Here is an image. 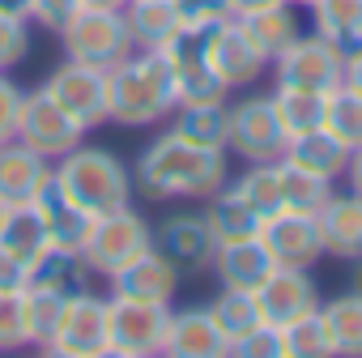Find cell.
<instances>
[{
  "label": "cell",
  "mask_w": 362,
  "mask_h": 358,
  "mask_svg": "<svg viewBox=\"0 0 362 358\" xmlns=\"http://www.w3.org/2000/svg\"><path fill=\"white\" fill-rule=\"evenodd\" d=\"M132 184H141V192L153 201H170V197H205L209 201L218 188H226V149L192 145L166 128L141 149Z\"/></svg>",
  "instance_id": "1"
},
{
  "label": "cell",
  "mask_w": 362,
  "mask_h": 358,
  "mask_svg": "<svg viewBox=\"0 0 362 358\" xmlns=\"http://www.w3.org/2000/svg\"><path fill=\"white\" fill-rule=\"evenodd\" d=\"M175 111V73L166 52H132L107 69V120L124 128H149Z\"/></svg>",
  "instance_id": "2"
},
{
  "label": "cell",
  "mask_w": 362,
  "mask_h": 358,
  "mask_svg": "<svg viewBox=\"0 0 362 358\" xmlns=\"http://www.w3.org/2000/svg\"><path fill=\"white\" fill-rule=\"evenodd\" d=\"M52 179L69 201H77L94 218L132 205V171L111 149H98V145H86V141L77 149H69L64 158H56Z\"/></svg>",
  "instance_id": "3"
},
{
  "label": "cell",
  "mask_w": 362,
  "mask_h": 358,
  "mask_svg": "<svg viewBox=\"0 0 362 358\" xmlns=\"http://www.w3.org/2000/svg\"><path fill=\"white\" fill-rule=\"evenodd\" d=\"M43 354L56 358H111V294H69L60 324Z\"/></svg>",
  "instance_id": "4"
},
{
  "label": "cell",
  "mask_w": 362,
  "mask_h": 358,
  "mask_svg": "<svg viewBox=\"0 0 362 358\" xmlns=\"http://www.w3.org/2000/svg\"><path fill=\"white\" fill-rule=\"evenodd\" d=\"M56 35L64 43V56L98 64V69H111L136 52L124 9H77Z\"/></svg>",
  "instance_id": "5"
},
{
  "label": "cell",
  "mask_w": 362,
  "mask_h": 358,
  "mask_svg": "<svg viewBox=\"0 0 362 358\" xmlns=\"http://www.w3.org/2000/svg\"><path fill=\"white\" fill-rule=\"evenodd\" d=\"M290 145V132L273 107V94H247L230 103L226 120V154H239L243 162H273Z\"/></svg>",
  "instance_id": "6"
},
{
  "label": "cell",
  "mask_w": 362,
  "mask_h": 358,
  "mask_svg": "<svg viewBox=\"0 0 362 358\" xmlns=\"http://www.w3.org/2000/svg\"><path fill=\"white\" fill-rule=\"evenodd\" d=\"M149 248H153V226L132 205H124V209H111V214L94 218V231H90L81 256L94 269V277H111Z\"/></svg>",
  "instance_id": "7"
},
{
  "label": "cell",
  "mask_w": 362,
  "mask_h": 358,
  "mask_svg": "<svg viewBox=\"0 0 362 358\" xmlns=\"http://www.w3.org/2000/svg\"><path fill=\"white\" fill-rule=\"evenodd\" d=\"M273 86H294V90H337L345 81V52L337 43H328L324 35H298L286 52L273 56Z\"/></svg>",
  "instance_id": "8"
},
{
  "label": "cell",
  "mask_w": 362,
  "mask_h": 358,
  "mask_svg": "<svg viewBox=\"0 0 362 358\" xmlns=\"http://www.w3.org/2000/svg\"><path fill=\"white\" fill-rule=\"evenodd\" d=\"M64 115H73L77 124L94 128L107 120V69L86 64V60H64L47 73V81L39 86Z\"/></svg>",
  "instance_id": "9"
},
{
  "label": "cell",
  "mask_w": 362,
  "mask_h": 358,
  "mask_svg": "<svg viewBox=\"0 0 362 358\" xmlns=\"http://www.w3.org/2000/svg\"><path fill=\"white\" fill-rule=\"evenodd\" d=\"M170 303L111 299V358H158L166 345Z\"/></svg>",
  "instance_id": "10"
},
{
  "label": "cell",
  "mask_w": 362,
  "mask_h": 358,
  "mask_svg": "<svg viewBox=\"0 0 362 358\" xmlns=\"http://www.w3.org/2000/svg\"><path fill=\"white\" fill-rule=\"evenodd\" d=\"M86 124H77L73 115H64L43 90H35V94H26L22 98V115H18V137L13 141H22V145H30L35 154H43V158H64L69 149H77L81 141H86Z\"/></svg>",
  "instance_id": "11"
},
{
  "label": "cell",
  "mask_w": 362,
  "mask_h": 358,
  "mask_svg": "<svg viewBox=\"0 0 362 358\" xmlns=\"http://www.w3.org/2000/svg\"><path fill=\"white\" fill-rule=\"evenodd\" d=\"M153 248L179 269V273H205L214 265L218 239L205 222V214H170L153 226Z\"/></svg>",
  "instance_id": "12"
},
{
  "label": "cell",
  "mask_w": 362,
  "mask_h": 358,
  "mask_svg": "<svg viewBox=\"0 0 362 358\" xmlns=\"http://www.w3.org/2000/svg\"><path fill=\"white\" fill-rule=\"evenodd\" d=\"M209 64L226 90H243V86L264 77L269 56L256 47V39L243 30L239 18H226V22H218V30L209 39Z\"/></svg>",
  "instance_id": "13"
},
{
  "label": "cell",
  "mask_w": 362,
  "mask_h": 358,
  "mask_svg": "<svg viewBox=\"0 0 362 358\" xmlns=\"http://www.w3.org/2000/svg\"><path fill=\"white\" fill-rule=\"evenodd\" d=\"M260 243L269 248V256L277 265H294V269H311L324 256V239H320V222L315 214L303 209H277L260 222Z\"/></svg>",
  "instance_id": "14"
},
{
  "label": "cell",
  "mask_w": 362,
  "mask_h": 358,
  "mask_svg": "<svg viewBox=\"0 0 362 358\" xmlns=\"http://www.w3.org/2000/svg\"><path fill=\"white\" fill-rule=\"evenodd\" d=\"M256 307H260V320L286 328V324H294L298 316H307V311L320 307V286H315L311 269L277 265V269L260 282V290H256Z\"/></svg>",
  "instance_id": "15"
},
{
  "label": "cell",
  "mask_w": 362,
  "mask_h": 358,
  "mask_svg": "<svg viewBox=\"0 0 362 358\" xmlns=\"http://www.w3.org/2000/svg\"><path fill=\"white\" fill-rule=\"evenodd\" d=\"M179 273L158 248H149V252H141L136 260H128L119 273H111L107 277V286H111V299H132V303H170L175 299V290H179Z\"/></svg>",
  "instance_id": "16"
},
{
  "label": "cell",
  "mask_w": 362,
  "mask_h": 358,
  "mask_svg": "<svg viewBox=\"0 0 362 358\" xmlns=\"http://www.w3.org/2000/svg\"><path fill=\"white\" fill-rule=\"evenodd\" d=\"M162 354L166 358H226L230 341L218 328L209 307H184V311H170Z\"/></svg>",
  "instance_id": "17"
},
{
  "label": "cell",
  "mask_w": 362,
  "mask_h": 358,
  "mask_svg": "<svg viewBox=\"0 0 362 358\" xmlns=\"http://www.w3.org/2000/svg\"><path fill=\"white\" fill-rule=\"evenodd\" d=\"M52 184V158L35 154L22 141L0 145V201L9 205H30L43 188Z\"/></svg>",
  "instance_id": "18"
},
{
  "label": "cell",
  "mask_w": 362,
  "mask_h": 358,
  "mask_svg": "<svg viewBox=\"0 0 362 358\" xmlns=\"http://www.w3.org/2000/svg\"><path fill=\"white\" fill-rule=\"evenodd\" d=\"M315 222H320L324 256H337V260L362 256V197L358 192H332L315 209Z\"/></svg>",
  "instance_id": "19"
},
{
  "label": "cell",
  "mask_w": 362,
  "mask_h": 358,
  "mask_svg": "<svg viewBox=\"0 0 362 358\" xmlns=\"http://www.w3.org/2000/svg\"><path fill=\"white\" fill-rule=\"evenodd\" d=\"M209 269L218 273V282H222V286L256 294V290H260V282L277 269V260L269 256V248L260 243V235H252V239L218 243V252H214V265H209Z\"/></svg>",
  "instance_id": "20"
},
{
  "label": "cell",
  "mask_w": 362,
  "mask_h": 358,
  "mask_svg": "<svg viewBox=\"0 0 362 358\" xmlns=\"http://www.w3.org/2000/svg\"><path fill=\"white\" fill-rule=\"evenodd\" d=\"M43 222H47V235H52V248H64V252H81L90 231H94V214H86L77 201H69L60 188H56V179L35 197Z\"/></svg>",
  "instance_id": "21"
},
{
  "label": "cell",
  "mask_w": 362,
  "mask_h": 358,
  "mask_svg": "<svg viewBox=\"0 0 362 358\" xmlns=\"http://www.w3.org/2000/svg\"><path fill=\"white\" fill-rule=\"evenodd\" d=\"M226 120H230V103H226V98L175 103V111H170V132H179V137L192 141V145L226 149Z\"/></svg>",
  "instance_id": "22"
},
{
  "label": "cell",
  "mask_w": 362,
  "mask_h": 358,
  "mask_svg": "<svg viewBox=\"0 0 362 358\" xmlns=\"http://www.w3.org/2000/svg\"><path fill=\"white\" fill-rule=\"evenodd\" d=\"M124 18H128L136 52H162L175 39V30L184 26V13H179L175 0H128Z\"/></svg>",
  "instance_id": "23"
},
{
  "label": "cell",
  "mask_w": 362,
  "mask_h": 358,
  "mask_svg": "<svg viewBox=\"0 0 362 358\" xmlns=\"http://www.w3.org/2000/svg\"><path fill=\"white\" fill-rule=\"evenodd\" d=\"M290 166H298V171H311V175H320V179H332L337 175H345V162H349V149L328 132V128H311V132H303V137H290V145H286V154H281Z\"/></svg>",
  "instance_id": "24"
},
{
  "label": "cell",
  "mask_w": 362,
  "mask_h": 358,
  "mask_svg": "<svg viewBox=\"0 0 362 358\" xmlns=\"http://www.w3.org/2000/svg\"><path fill=\"white\" fill-rule=\"evenodd\" d=\"M0 248L13 252L26 269L52 248V235H47V222L39 214V205H9L5 209V222H0Z\"/></svg>",
  "instance_id": "25"
},
{
  "label": "cell",
  "mask_w": 362,
  "mask_h": 358,
  "mask_svg": "<svg viewBox=\"0 0 362 358\" xmlns=\"http://www.w3.org/2000/svg\"><path fill=\"white\" fill-rule=\"evenodd\" d=\"M94 282V269L86 265L81 252H64V248H47L35 265H30V282L26 286H39V290H56V294H81L90 290Z\"/></svg>",
  "instance_id": "26"
},
{
  "label": "cell",
  "mask_w": 362,
  "mask_h": 358,
  "mask_svg": "<svg viewBox=\"0 0 362 358\" xmlns=\"http://www.w3.org/2000/svg\"><path fill=\"white\" fill-rule=\"evenodd\" d=\"M328 341H332V358H362V294L345 290L328 303H320Z\"/></svg>",
  "instance_id": "27"
},
{
  "label": "cell",
  "mask_w": 362,
  "mask_h": 358,
  "mask_svg": "<svg viewBox=\"0 0 362 358\" xmlns=\"http://www.w3.org/2000/svg\"><path fill=\"white\" fill-rule=\"evenodd\" d=\"M239 22H243V30L256 39V47L269 56V64H273V56H277V52H286V47L303 35V22H298V13H294L290 0H286V5H269V9L243 13Z\"/></svg>",
  "instance_id": "28"
},
{
  "label": "cell",
  "mask_w": 362,
  "mask_h": 358,
  "mask_svg": "<svg viewBox=\"0 0 362 358\" xmlns=\"http://www.w3.org/2000/svg\"><path fill=\"white\" fill-rule=\"evenodd\" d=\"M205 222H209V231H214V239L218 243H230V239H252V235H260V214L226 184V188H218L214 197H209V209H205Z\"/></svg>",
  "instance_id": "29"
},
{
  "label": "cell",
  "mask_w": 362,
  "mask_h": 358,
  "mask_svg": "<svg viewBox=\"0 0 362 358\" xmlns=\"http://www.w3.org/2000/svg\"><path fill=\"white\" fill-rule=\"evenodd\" d=\"M311 22L315 35L349 52L362 43V0H311Z\"/></svg>",
  "instance_id": "30"
},
{
  "label": "cell",
  "mask_w": 362,
  "mask_h": 358,
  "mask_svg": "<svg viewBox=\"0 0 362 358\" xmlns=\"http://www.w3.org/2000/svg\"><path fill=\"white\" fill-rule=\"evenodd\" d=\"M273 107H277L286 132L290 137H303L311 128H324L328 94H320V90H294V86H273Z\"/></svg>",
  "instance_id": "31"
},
{
  "label": "cell",
  "mask_w": 362,
  "mask_h": 358,
  "mask_svg": "<svg viewBox=\"0 0 362 358\" xmlns=\"http://www.w3.org/2000/svg\"><path fill=\"white\" fill-rule=\"evenodd\" d=\"M230 188H235V192L260 214V222H264L269 214L281 209V158H273V162H252Z\"/></svg>",
  "instance_id": "32"
},
{
  "label": "cell",
  "mask_w": 362,
  "mask_h": 358,
  "mask_svg": "<svg viewBox=\"0 0 362 358\" xmlns=\"http://www.w3.org/2000/svg\"><path fill=\"white\" fill-rule=\"evenodd\" d=\"M324 128L345 145H362V94H354L349 86L328 90V107H324Z\"/></svg>",
  "instance_id": "33"
},
{
  "label": "cell",
  "mask_w": 362,
  "mask_h": 358,
  "mask_svg": "<svg viewBox=\"0 0 362 358\" xmlns=\"http://www.w3.org/2000/svg\"><path fill=\"white\" fill-rule=\"evenodd\" d=\"M209 311H214V320H218V328L226 333V341H230V345H235L247 328H256V324H260L256 294H247V290H230V286H222V294L209 303Z\"/></svg>",
  "instance_id": "34"
},
{
  "label": "cell",
  "mask_w": 362,
  "mask_h": 358,
  "mask_svg": "<svg viewBox=\"0 0 362 358\" xmlns=\"http://www.w3.org/2000/svg\"><path fill=\"white\" fill-rule=\"evenodd\" d=\"M332 197V184L311 171H298L281 158V209H303V214H315L324 201Z\"/></svg>",
  "instance_id": "35"
},
{
  "label": "cell",
  "mask_w": 362,
  "mask_h": 358,
  "mask_svg": "<svg viewBox=\"0 0 362 358\" xmlns=\"http://www.w3.org/2000/svg\"><path fill=\"white\" fill-rule=\"evenodd\" d=\"M22 299H26V333H30V345L47 350V341H52V333H56V324H60V311H64V294L26 286Z\"/></svg>",
  "instance_id": "36"
},
{
  "label": "cell",
  "mask_w": 362,
  "mask_h": 358,
  "mask_svg": "<svg viewBox=\"0 0 362 358\" xmlns=\"http://www.w3.org/2000/svg\"><path fill=\"white\" fill-rule=\"evenodd\" d=\"M281 337H286V358H332V341H328L320 307L298 316L294 324H286Z\"/></svg>",
  "instance_id": "37"
},
{
  "label": "cell",
  "mask_w": 362,
  "mask_h": 358,
  "mask_svg": "<svg viewBox=\"0 0 362 358\" xmlns=\"http://www.w3.org/2000/svg\"><path fill=\"white\" fill-rule=\"evenodd\" d=\"M30 47H35L30 18L0 9V73H5V69H18V64L30 56Z\"/></svg>",
  "instance_id": "38"
},
{
  "label": "cell",
  "mask_w": 362,
  "mask_h": 358,
  "mask_svg": "<svg viewBox=\"0 0 362 358\" xmlns=\"http://www.w3.org/2000/svg\"><path fill=\"white\" fill-rule=\"evenodd\" d=\"M30 333H26V299L22 290H5L0 294V354L26 350Z\"/></svg>",
  "instance_id": "39"
},
{
  "label": "cell",
  "mask_w": 362,
  "mask_h": 358,
  "mask_svg": "<svg viewBox=\"0 0 362 358\" xmlns=\"http://www.w3.org/2000/svg\"><path fill=\"white\" fill-rule=\"evenodd\" d=\"M230 354H235V358H286V337H281L277 324L260 320L256 328H247V333L230 345Z\"/></svg>",
  "instance_id": "40"
},
{
  "label": "cell",
  "mask_w": 362,
  "mask_h": 358,
  "mask_svg": "<svg viewBox=\"0 0 362 358\" xmlns=\"http://www.w3.org/2000/svg\"><path fill=\"white\" fill-rule=\"evenodd\" d=\"M22 98L26 90L18 81H9L5 73H0V145L18 137V115H22Z\"/></svg>",
  "instance_id": "41"
},
{
  "label": "cell",
  "mask_w": 362,
  "mask_h": 358,
  "mask_svg": "<svg viewBox=\"0 0 362 358\" xmlns=\"http://www.w3.org/2000/svg\"><path fill=\"white\" fill-rule=\"evenodd\" d=\"M77 9H81V0H30V26L60 30Z\"/></svg>",
  "instance_id": "42"
},
{
  "label": "cell",
  "mask_w": 362,
  "mask_h": 358,
  "mask_svg": "<svg viewBox=\"0 0 362 358\" xmlns=\"http://www.w3.org/2000/svg\"><path fill=\"white\" fill-rule=\"evenodd\" d=\"M179 13H184V22H226L235 18L230 0H175Z\"/></svg>",
  "instance_id": "43"
},
{
  "label": "cell",
  "mask_w": 362,
  "mask_h": 358,
  "mask_svg": "<svg viewBox=\"0 0 362 358\" xmlns=\"http://www.w3.org/2000/svg\"><path fill=\"white\" fill-rule=\"evenodd\" d=\"M26 282H30V269L13 252L0 248V294H5V290H26Z\"/></svg>",
  "instance_id": "44"
},
{
  "label": "cell",
  "mask_w": 362,
  "mask_h": 358,
  "mask_svg": "<svg viewBox=\"0 0 362 358\" xmlns=\"http://www.w3.org/2000/svg\"><path fill=\"white\" fill-rule=\"evenodd\" d=\"M341 86H349L354 94H362V43L345 52V81Z\"/></svg>",
  "instance_id": "45"
},
{
  "label": "cell",
  "mask_w": 362,
  "mask_h": 358,
  "mask_svg": "<svg viewBox=\"0 0 362 358\" xmlns=\"http://www.w3.org/2000/svg\"><path fill=\"white\" fill-rule=\"evenodd\" d=\"M345 179H349V192H358V197H362V145H354V149H349Z\"/></svg>",
  "instance_id": "46"
},
{
  "label": "cell",
  "mask_w": 362,
  "mask_h": 358,
  "mask_svg": "<svg viewBox=\"0 0 362 358\" xmlns=\"http://www.w3.org/2000/svg\"><path fill=\"white\" fill-rule=\"evenodd\" d=\"M269 5H286V0H230L235 18H243V13H256V9H269Z\"/></svg>",
  "instance_id": "47"
},
{
  "label": "cell",
  "mask_w": 362,
  "mask_h": 358,
  "mask_svg": "<svg viewBox=\"0 0 362 358\" xmlns=\"http://www.w3.org/2000/svg\"><path fill=\"white\" fill-rule=\"evenodd\" d=\"M0 9H5V13H22V18H30V0H0Z\"/></svg>",
  "instance_id": "48"
},
{
  "label": "cell",
  "mask_w": 362,
  "mask_h": 358,
  "mask_svg": "<svg viewBox=\"0 0 362 358\" xmlns=\"http://www.w3.org/2000/svg\"><path fill=\"white\" fill-rule=\"evenodd\" d=\"M128 0H81V9H124Z\"/></svg>",
  "instance_id": "49"
},
{
  "label": "cell",
  "mask_w": 362,
  "mask_h": 358,
  "mask_svg": "<svg viewBox=\"0 0 362 358\" xmlns=\"http://www.w3.org/2000/svg\"><path fill=\"white\" fill-rule=\"evenodd\" d=\"M349 265H354V277H349V290H354V294H362V256H358V260H349Z\"/></svg>",
  "instance_id": "50"
},
{
  "label": "cell",
  "mask_w": 362,
  "mask_h": 358,
  "mask_svg": "<svg viewBox=\"0 0 362 358\" xmlns=\"http://www.w3.org/2000/svg\"><path fill=\"white\" fill-rule=\"evenodd\" d=\"M290 5H298V9H311V0H290Z\"/></svg>",
  "instance_id": "51"
},
{
  "label": "cell",
  "mask_w": 362,
  "mask_h": 358,
  "mask_svg": "<svg viewBox=\"0 0 362 358\" xmlns=\"http://www.w3.org/2000/svg\"><path fill=\"white\" fill-rule=\"evenodd\" d=\"M0 222H5V201H0Z\"/></svg>",
  "instance_id": "52"
}]
</instances>
